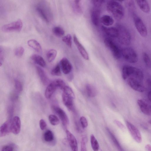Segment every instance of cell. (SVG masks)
Instances as JSON below:
<instances>
[{
  "label": "cell",
  "instance_id": "obj_24",
  "mask_svg": "<svg viewBox=\"0 0 151 151\" xmlns=\"http://www.w3.org/2000/svg\"><path fill=\"white\" fill-rule=\"evenodd\" d=\"M31 58L35 63L43 67L45 66L46 64L45 61L43 58L40 55L34 54L32 55Z\"/></svg>",
  "mask_w": 151,
  "mask_h": 151
},
{
  "label": "cell",
  "instance_id": "obj_43",
  "mask_svg": "<svg viewBox=\"0 0 151 151\" xmlns=\"http://www.w3.org/2000/svg\"><path fill=\"white\" fill-rule=\"evenodd\" d=\"M80 121L82 128L84 129L87 127L88 125V122L85 117L83 116L81 117L80 119Z\"/></svg>",
  "mask_w": 151,
  "mask_h": 151
},
{
  "label": "cell",
  "instance_id": "obj_47",
  "mask_svg": "<svg viewBox=\"0 0 151 151\" xmlns=\"http://www.w3.org/2000/svg\"><path fill=\"white\" fill-rule=\"evenodd\" d=\"M114 122L121 129L123 130H125V127L121 122L116 120H115Z\"/></svg>",
  "mask_w": 151,
  "mask_h": 151
},
{
  "label": "cell",
  "instance_id": "obj_40",
  "mask_svg": "<svg viewBox=\"0 0 151 151\" xmlns=\"http://www.w3.org/2000/svg\"><path fill=\"white\" fill-rule=\"evenodd\" d=\"M87 138L85 136H83L81 142V151H87L86 144L87 142Z\"/></svg>",
  "mask_w": 151,
  "mask_h": 151
},
{
  "label": "cell",
  "instance_id": "obj_29",
  "mask_svg": "<svg viewBox=\"0 0 151 151\" xmlns=\"http://www.w3.org/2000/svg\"><path fill=\"white\" fill-rule=\"evenodd\" d=\"M91 146L94 151H98L99 149L98 142L93 134H91L90 137Z\"/></svg>",
  "mask_w": 151,
  "mask_h": 151
},
{
  "label": "cell",
  "instance_id": "obj_37",
  "mask_svg": "<svg viewBox=\"0 0 151 151\" xmlns=\"http://www.w3.org/2000/svg\"><path fill=\"white\" fill-rule=\"evenodd\" d=\"M48 118L50 123L53 125H57L59 123V120L58 118L55 115H50L49 116Z\"/></svg>",
  "mask_w": 151,
  "mask_h": 151
},
{
  "label": "cell",
  "instance_id": "obj_17",
  "mask_svg": "<svg viewBox=\"0 0 151 151\" xmlns=\"http://www.w3.org/2000/svg\"><path fill=\"white\" fill-rule=\"evenodd\" d=\"M73 41L82 57L85 60L89 59V56L86 49L80 43L75 35L73 36Z\"/></svg>",
  "mask_w": 151,
  "mask_h": 151
},
{
  "label": "cell",
  "instance_id": "obj_21",
  "mask_svg": "<svg viewBox=\"0 0 151 151\" xmlns=\"http://www.w3.org/2000/svg\"><path fill=\"white\" fill-rule=\"evenodd\" d=\"M10 122H6L4 123L0 128V137L5 136L11 132L10 128Z\"/></svg>",
  "mask_w": 151,
  "mask_h": 151
},
{
  "label": "cell",
  "instance_id": "obj_12",
  "mask_svg": "<svg viewBox=\"0 0 151 151\" xmlns=\"http://www.w3.org/2000/svg\"><path fill=\"white\" fill-rule=\"evenodd\" d=\"M127 82L129 86L134 90L140 92H143L145 90V88L141 82L134 78H128Z\"/></svg>",
  "mask_w": 151,
  "mask_h": 151
},
{
  "label": "cell",
  "instance_id": "obj_38",
  "mask_svg": "<svg viewBox=\"0 0 151 151\" xmlns=\"http://www.w3.org/2000/svg\"><path fill=\"white\" fill-rule=\"evenodd\" d=\"M126 5L129 10L131 12L132 14L135 13L134 12L135 9V4L133 1L128 0L126 1Z\"/></svg>",
  "mask_w": 151,
  "mask_h": 151
},
{
  "label": "cell",
  "instance_id": "obj_46",
  "mask_svg": "<svg viewBox=\"0 0 151 151\" xmlns=\"http://www.w3.org/2000/svg\"><path fill=\"white\" fill-rule=\"evenodd\" d=\"M1 151H13V148L12 146L5 145L2 147Z\"/></svg>",
  "mask_w": 151,
  "mask_h": 151
},
{
  "label": "cell",
  "instance_id": "obj_15",
  "mask_svg": "<svg viewBox=\"0 0 151 151\" xmlns=\"http://www.w3.org/2000/svg\"><path fill=\"white\" fill-rule=\"evenodd\" d=\"M67 139L72 151H78L77 141L73 134L68 130H66Z\"/></svg>",
  "mask_w": 151,
  "mask_h": 151
},
{
  "label": "cell",
  "instance_id": "obj_9",
  "mask_svg": "<svg viewBox=\"0 0 151 151\" xmlns=\"http://www.w3.org/2000/svg\"><path fill=\"white\" fill-rule=\"evenodd\" d=\"M104 43L111 51L114 58L116 59H119L122 55L121 50L113 40L110 39L106 38L104 40Z\"/></svg>",
  "mask_w": 151,
  "mask_h": 151
},
{
  "label": "cell",
  "instance_id": "obj_44",
  "mask_svg": "<svg viewBox=\"0 0 151 151\" xmlns=\"http://www.w3.org/2000/svg\"><path fill=\"white\" fill-rule=\"evenodd\" d=\"M104 0H92L94 7L99 8L104 2Z\"/></svg>",
  "mask_w": 151,
  "mask_h": 151
},
{
  "label": "cell",
  "instance_id": "obj_11",
  "mask_svg": "<svg viewBox=\"0 0 151 151\" xmlns=\"http://www.w3.org/2000/svg\"><path fill=\"white\" fill-rule=\"evenodd\" d=\"M52 110L59 116L61 120L63 125L66 126L69 124V119L65 112L59 107L53 106L52 107Z\"/></svg>",
  "mask_w": 151,
  "mask_h": 151
},
{
  "label": "cell",
  "instance_id": "obj_6",
  "mask_svg": "<svg viewBox=\"0 0 151 151\" xmlns=\"http://www.w3.org/2000/svg\"><path fill=\"white\" fill-rule=\"evenodd\" d=\"M121 54L124 59L131 63H135L138 60V57L136 52L131 47L123 48L121 50Z\"/></svg>",
  "mask_w": 151,
  "mask_h": 151
},
{
  "label": "cell",
  "instance_id": "obj_32",
  "mask_svg": "<svg viewBox=\"0 0 151 151\" xmlns=\"http://www.w3.org/2000/svg\"><path fill=\"white\" fill-rule=\"evenodd\" d=\"M106 130L108 132L109 134V135L110 136V137L113 142L115 144L116 146L120 150H122V149L118 141L116 139V137H115V136L110 131L109 129L108 128H107Z\"/></svg>",
  "mask_w": 151,
  "mask_h": 151
},
{
  "label": "cell",
  "instance_id": "obj_7",
  "mask_svg": "<svg viewBox=\"0 0 151 151\" xmlns=\"http://www.w3.org/2000/svg\"><path fill=\"white\" fill-rule=\"evenodd\" d=\"M135 27L139 34L143 37L147 35V30L142 20L135 13L132 14Z\"/></svg>",
  "mask_w": 151,
  "mask_h": 151
},
{
  "label": "cell",
  "instance_id": "obj_8",
  "mask_svg": "<svg viewBox=\"0 0 151 151\" xmlns=\"http://www.w3.org/2000/svg\"><path fill=\"white\" fill-rule=\"evenodd\" d=\"M23 23L20 19L5 24L1 27L2 30L4 32H19L22 29Z\"/></svg>",
  "mask_w": 151,
  "mask_h": 151
},
{
  "label": "cell",
  "instance_id": "obj_49",
  "mask_svg": "<svg viewBox=\"0 0 151 151\" xmlns=\"http://www.w3.org/2000/svg\"><path fill=\"white\" fill-rule=\"evenodd\" d=\"M147 83L148 86L151 89V78H149L147 79Z\"/></svg>",
  "mask_w": 151,
  "mask_h": 151
},
{
  "label": "cell",
  "instance_id": "obj_48",
  "mask_svg": "<svg viewBox=\"0 0 151 151\" xmlns=\"http://www.w3.org/2000/svg\"><path fill=\"white\" fill-rule=\"evenodd\" d=\"M145 148L146 151H151V145L149 144H147L145 146Z\"/></svg>",
  "mask_w": 151,
  "mask_h": 151
},
{
  "label": "cell",
  "instance_id": "obj_3",
  "mask_svg": "<svg viewBox=\"0 0 151 151\" xmlns=\"http://www.w3.org/2000/svg\"><path fill=\"white\" fill-rule=\"evenodd\" d=\"M36 10L40 17L46 22L49 23L52 19V14L50 8L45 1L38 3L36 6Z\"/></svg>",
  "mask_w": 151,
  "mask_h": 151
},
{
  "label": "cell",
  "instance_id": "obj_26",
  "mask_svg": "<svg viewBox=\"0 0 151 151\" xmlns=\"http://www.w3.org/2000/svg\"><path fill=\"white\" fill-rule=\"evenodd\" d=\"M100 21L104 25L106 26L112 25L114 22L113 18L107 15L103 16L101 18Z\"/></svg>",
  "mask_w": 151,
  "mask_h": 151
},
{
  "label": "cell",
  "instance_id": "obj_22",
  "mask_svg": "<svg viewBox=\"0 0 151 151\" xmlns=\"http://www.w3.org/2000/svg\"><path fill=\"white\" fill-rule=\"evenodd\" d=\"M138 6L140 9L143 12L148 13L150 11V7L147 0H136Z\"/></svg>",
  "mask_w": 151,
  "mask_h": 151
},
{
  "label": "cell",
  "instance_id": "obj_14",
  "mask_svg": "<svg viewBox=\"0 0 151 151\" xmlns=\"http://www.w3.org/2000/svg\"><path fill=\"white\" fill-rule=\"evenodd\" d=\"M137 102L143 113L146 115H151V105L147 101L144 99H139Z\"/></svg>",
  "mask_w": 151,
  "mask_h": 151
},
{
  "label": "cell",
  "instance_id": "obj_41",
  "mask_svg": "<svg viewBox=\"0 0 151 151\" xmlns=\"http://www.w3.org/2000/svg\"><path fill=\"white\" fill-rule=\"evenodd\" d=\"M24 51V48L22 46H19L17 47L15 50L14 54L17 56L21 57L23 54Z\"/></svg>",
  "mask_w": 151,
  "mask_h": 151
},
{
  "label": "cell",
  "instance_id": "obj_31",
  "mask_svg": "<svg viewBox=\"0 0 151 151\" xmlns=\"http://www.w3.org/2000/svg\"><path fill=\"white\" fill-rule=\"evenodd\" d=\"M73 8L74 12L78 14H81L82 12L80 0H74L73 1Z\"/></svg>",
  "mask_w": 151,
  "mask_h": 151
},
{
  "label": "cell",
  "instance_id": "obj_2",
  "mask_svg": "<svg viewBox=\"0 0 151 151\" xmlns=\"http://www.w3.org/2000/svg\"><path fill=\"white\" fill-rule=\"evenodd\" d=\"M106 9L107 11L117 20L122 19L124 17V12L123 6L117 1H109L107 3Z\"/></svg>",
  "mask_w": 151,
  "mask_h": 151
},
{
  "label": "cell",
  "instance_id": "obj_50",
  "mask_svg": "<svg viewBox=\"0 0 151 151\" xmlns=\"http://www.w3.org/2000/svg\"><path fill=\"white\" fill-rule=\"evenodd\" d=\"M148 98L151 103V91H150L147 94Z\"/></svg>",
  "mask_w": 151,
  "mask_h": 151
},
{
  "label": "cell",
  "instance_id": "obj_35",
  "mask_svg": "<svg viewBox=\"0 0 151 151\" xmlns=\"http://www.w3.org/2000/svg\"><path fill=\"white\" fill-rule=\"evenodd\" d=\"M53 82L57 88H59L62 91L66 86L64 81L61 79H57L55 80Z\"/></svg>",
  "mask_w": 151,
  "mask_h": 151
},
{
  "label": "cell",
  "instance_id": "obj_39",
  "mask_svg": "<svg viewBox=\"0 0 151 151\" xmlns=\"http://www.w3.org/2000/svg\"><path fill=\"white\" fill-rule=\"evenodd\" d=\"M51 74L53 76H60L61 75V72L60 65L57 64L52 70Z\"/></svg>",
  "mask_w": 151,
  "mask_h": 151
},
{
  "label": "cell",
  "instance_id": "obj_42",
  "mask_svg": "<svg viewBox=\"0 0 151 151\" xmlns=\"http://www.w3.org/2000/svg\"><path fill=\"white\" fill-rule=\"evenodd\" d=\"M14 86L15 89L18 92L21 91L23 89L22 84L19 81L16 80L14 81Z\"/></svg>",
  "mask_w": 151,
  "mask_h": 151
},
{
  "label": "cell",
  "instance_id": "obj_33",
  "mask_svg": "<svg viewBox=\"0 0 151 151\" xmlns=\"http://www.w3.org/2000/svg\"><path fill=\"white\" fill-rule=\"evenodd\" d=\"M143 61L146 66L149 68L151 69V59L148 55L145 52L142 54Z\"/></svg>",
  "mask_w": 151,
  "mask_h": 151
},
{
  "label": "cell",
  "instance_id": "obj_16",
  "mask_svg": "<svg viewBox=\"0 0 151 151\" xmlns=\"http://www.w3.org/2000/svg\"><path fill=\"white\" fill-rule=\"evenodd\" d=\"M60 65L63 73L65 74L70 73L71 71L72 66L71 64L66 58H63L60 60Z\"/></svg>",
  "mask_w": 151,
  "mask_h": 151
},
{
  "label": "cell",
  "instance_id": "obj_10",
  "mask_svg": "<svg viewBox=\"0 0 151 151\" xmlns=\"http://www.w3.org/2000/svg\"><path fill=\"white\" fill-rule=\"evenodd\" d=\"M126 124L129 132L133 139L137 142L140 143L142 141L141 134L137 128L130 122L127 121Z\"/></svg>",
  "mask_w": 151,
  "mask_h": 151
},
{
  "label": "cell",
  "instance_id": "obj_1",
  "mask_svg": "<svg viewBox=\"0 0 151 151\" xmlns=\"http://www.w3.org/2000/svg\"><path fill=\"white\" fill-rule=\"evenodd\" d=\"M122 76L124 80L129 78H132L141 82L142 81L144 78L143 73L140 69L129 65H125L122 67Z\"/></svg>",
  "mask_w": 151,
  "mask_h": 151
},
{
  "label": "cell",
  "instance_id": "obj_13",
  "mask_svg": "<svg viewBox=\"0 0 151 151\" xmlns=\"http://www.w3.org/2000/svg\"><path fill=\"white\" fill-rule=\"evenodd\" d=\"M21 123L20 118L17 116H14L10 122L11 131L14 134L19 133L21 130Z\"/></svg>",
  "mask_w": 151,
  "mask_h": 151
},
{
  "label": "cell",
  "instance_id": "obj_25",
  "mask_svg": "<svg viewBox=\"0 0 151 151\" xmlns=\"http://www.w3.org/2000/svg\"><path fill=\"white\" fill-rule=\"evenodd\" d=\"M36 69L41 82L43 84L46 85L48 83V79L45 71L39 67H37Z\"/></svg>",
  "mask_w": 151,
  "mask_h": 151
},
{
  "label": "cell",
  "instance_id": "obj_23",
  "mask_svg": "<svg viewBox=\"0 0 151 151\" xmlns=\"http://www.w3.org/2000/svg\"><path fill=\"white\" fill-rule=\"evenodd\" d=\"M28 45L38 52H42V47L40 44L36 40L34 39H31L29 40L27 42Z\"/></svg>",
  "mask_w": 151,
  "mask_h": 151
},
{
  "label": "cell",
  "instance_id": "obj_4",
  "mask_svg": "<svg viewBox=\"0 0 151 151\" xmlns=\"http://www.w3.org/2000/svg\"><path fill=\"white\" fill-rule=\"evenodd\" d=\"M62 98L63 102L69 111H71L73 109V100L75 95L72 89L69 86H66L63 90Z\"/></svg>",
  "mask_w": 151,
  "mask_h": 151
},
{
  "label": "cell",
  "instance_id": "obj_45",
  "mask_svg": "<svg viewBox=\"0 0 151 151\" xmlns=\"http://www.w3.org/2000/svg\"><path fill=\"white\" fill-rule=\"evenodd\" d=\"M39 125L41 129L44 130L46 127L47 124L45 121L43 119H41L39 122Z\"/></svg>",
  "mask_w": 151,
  "mask_h": 151
},
{
  "label": "cell",
  "instance_id": "obj_18",
  "mask_svg": "<svg viewBox=\"0 0 151 151\" xmlns=\"http://www.w3.org/2000/svg\"><path fill=\"white\" fill-rule=\"evenodd\" d=\"M101 29L108 36L112 37H117L119 32L117 28L107 27L102 26Z\"/></svg>",
  "mask_w": 151,
  "mask_h": 151
},
{
  "label": "cell",
  "instance_id": "obj_20",
  "mask_svg": "<svg viewBox=\"0 0 151 151\" xmlns=\"http://www.w3.org/2000/svg\"><path fill=\"white\" fill-rule=\"evenodd\" d=\"M53 82L49 84L47 86L45 92V96L47 99H50L57 88Z\"/></svg>",
  "mask_w": 151,
  "mask_h": 151
},
{
  "label": "cell",
  "instance_id": "obj_30",
  "mask_svg": "<svg viewBox=\"0 0 151 151\" xmlns=\"http://www.w3.org/2000/svg\"><path fill=\"white\" fill-rule=\"evenodd\" d=\"M52 31L55 36L58 37L63 36L65 34V31L63 29L59 26L54 27L52 29Z\"/></svg>",
  "mask_w": 151,
  "mask_h": 151
},
{
  "label": "cell",
  "instance_id": "obj_36",
  "mask_svg": "<svg viewBox=\"0 0 151 151\" xmlns=\"http://www.w3.org/2000/svg\"><path fill=\"white\" fill-rule=\"evenodd\" d=\"M72 39L71 35L68 34L62 38V40L69 47H71L72 44Z\"/></svg>",
  "mask_w": 151,
  "mask_h": 151
},
{
  "label": "cell",
  "instance_id": "obj_19",
  "mask_svg": "<svg viewBox=\"0 0 151 151\" xmlns=\"http://www.w3.org/2000/svg\"><path fill=\"white\" fill-rule=\"evenodd\" d=\"M100 10L99 8H95L92 10L91 14V18L93 24L95 25H97L99 22Z\"/></svg>",
  "mask_w": 151,
  "mask_h": 151
},
{
  "label": "cell",
  "instance_id": "obj_27",
  "mask_svg": "<svg viewBox=\"0 0 151 151\" xmlns=\"http://www.w3.org/2000/svg\"><path fill=\"white\" fill-rule=\"evenodd\" d=\"M86 91L88 96L90 97H93L97 94V91L95 88L91 84H88L86 87Z\"/></svg>",
  "mask_w": 151,
  "mask_h": 151
},
{
  "label": "cell",
  "instance_id": "obj_51",
  "mask_svg": "<svg viewBox=\"0 0 151 151\" xmlns=\"http://www.w3.org/2000/svg\"><path fill=\"white\" fill-rule=\"evenodd\" d=\"M148 122L151 124V119H150L148 121Z\"/></svg>",
  "mask_w": 151,
  "mask_h": 151
},
{
  "label": "cell",
  "instance_id": "obj_5",
  "mask_svg": "<svg viewBox=\"0 0 151 151\" xmlns=\"http://www.w3.org/2000/svg\"><path fill=\"white\" fill-rule=\"evenodd\" d=\"M117 28L119 32L117 37L119 42L124 45H129L131 42V37L129 31L125 27L121 24H118Z\"/></svg>",
  "mask_w": 151,
  "mask_h": 151
},
{
  "label": "cell",
  "instance_id": "obj_34",
  "mask_svg": "<svg viewBox=\"0 0 151 151\" xmlns=\"http://www.w3.org/2000/svg\"><path fill=\"white\" fill-rule=\"evenodd\" d=\"M44 139L47 142H50L54 139V135L52 132L50 130H47L44 134Z\"/></svg>",
  "mask_w": 151,
  "mask_h": 151
},
{
  "label": "cell",
  "instance_id": "obj_28",
  "mask_svg": "<svg viewBox=\"0 0 151 151\" xmlns=\"http://www.w3.org/2000/svg\"><path fill=\"white\" fill-rule=\"evenodd\" d=\"M57 55V51L54 49H51L47 52L46 57L48 61L51 62L55 58Z\"/></svg>",
  "mask_w": 151,
  "mask_h": 151
}]
</instances>
